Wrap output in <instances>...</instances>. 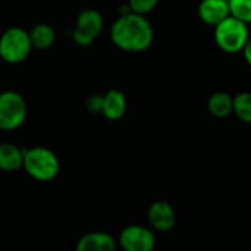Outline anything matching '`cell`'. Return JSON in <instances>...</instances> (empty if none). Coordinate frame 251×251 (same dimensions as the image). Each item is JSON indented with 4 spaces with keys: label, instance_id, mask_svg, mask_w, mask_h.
<instances>
[{
    "label": "cell",
    "instance_id": "cell-11",
    "mask_svg": "<svg viewBox=\"0 0 251 251\" xmlns=\"http://www.w3.org/2000/svg\"><path fill=\"white\" fill-rule=\"evenodd\" d=\"M126 96L121 90H109L103 94L101 115L109 121H119L126 113Z\"/></svg>",
    "mask_w": 251,
    "mask_h": 251
},
{
    "label": "cell",
    "instance_id": "cell-14",
    "mask_svg": "<svg viewBox=\"0 0 251 251\" xmlns=\"http://www.w3.org/2000/svg\"><path fill=\"white\" fill-rule=\"evenodd\" d=\"M28 32H29L32 49H35V50H47L56 41V31L53 29L51 25H49L46 22H40V24L34 25L31 28V31H28Z\"/></svg>",
    "mask_w": 251,
    "mask_h": 251
},
{
    "label": "cell",
    "instance_id": "cell-17",
    "mask_svg": "<svg viewBox=\"0 0 251 251\" xmlns=\"http://www.w3.org/2000/svg\"><path fill=\"white\" fill-rule=\"evenodd\" d=\"M126 3H128L132 13L147 16L149 13H151L157 7L159 0H128Z\"/></svg>",
    "mask_w": 251,
    "mask_h": 251
},
{
    "label": "cell",
    "instance_id": "cell-1",
    "mask_svg": "<svg viewBox=\"0 0 251 251\" xmlns=\"http://www.w3.org/2000/svg\"><path fill=\"white\" fill-rule=\"evenodd\" d=\"M113 46L126 53H141L150 49L154 40V29L147 16L137 13L119 15L110 26Z\"/></svg>",
    "mask_w": 251,
    "mask_h": 251
},
{
    "label": "cell",
    "instance_id": "cell-16",
    "mask_svg": "<svg viewBox=\"0 0 251 251\" xmlns=\"http://www.w3.org/2000/svg\"><path fill=\"white\" fill-rule=\"evenodd\" d=\"M231 16L243 21L244 24H251V0H228Z\"/></svg>",
    "mask_w": 251,
    "mask_h": 251
},
{
    "label": "cell",
    "instance_id": "cell-13",
    "mask_svg": "<svg viewBox=\"0 0 251 251\" xmlns=\"http://www.w3.org/2000/svg\"><path fill=\"white\" fill-rule=\"evenodd\" d=\"M207 110L213 118L225 119L234 112V97L225 91L213 93L207 100Z\"/></svg>",
    "mask_w": 251,
    "mask_h": 251
},
{
    "label": "cell",
    "instance_id": "cell-2",
    "mask_svg": "<svg viewBox=\"0 0 251 251\" xmlns=\"http://www.w3.org/2000/svg\"><path fill=\"white\" fill-rule=\"evenodd\" d=\"M25 172L38 182L53 181L60 172V160L56 153L43 146H34L24 149Z\"/></svg>",
    "mask_w": 251,
    "mask_h": 251
},
{
    "label": "cell",
    "instance_id": "cell-18",
    "mask_svg": "<svg viewBox=\"0 0 251 251\" xmlns=\"http://www.w3.org/2000/svg\"><path fill=\"white\" fill-rule=\"evenodd\" d=\"M87 109L90 113L101 115L103 109V96L101 94H91L87 100Z\"/></svg>",
    "mask_w": 251,
    "mask_h": 251
},
{
    "label": "cell",
    "instance_id": "cell-7",
    "mask_svg": "<svg viewBox=\"0 0 251 251\" xmlns=\"http://www.w3.org/2000/svg\"><path fill=\"white\" fill-rule=\"evenodd\" d=\"M118 246L122 251H154L156 234L143 225H128L121 231Z\"/></svg>",
    "mask_w": 251,
    "mask_h": 251
},
{
    "label": "cell",
    "instance_id": "cell-6",
    "mask_svg": "<svg viewBox=\"0 0 251 251\" xmlns=\"http://www.w3.org/2000/svg\"><path fill=\"white\" fill-rule=\"evenodd\" d=\"M104 29L103 15L93 7L81 10L76 16L75 26L72 29V40L79 47L91 46Z\"/></svg>",
    "mask_w": 251,
    "mask_h": 251
},
{
    "label": "cell",
    "instance_id": "cell-15",
    "mask_svg": "<svg viewBox=\"0 0 251 251\" xmlns=\"http://www.w3.org/2000/svg\"><path fill=\"white\" fill-rule=\"evenodd\" d=\"M241 122L251 125V93L243 91L234 97V112Z\"/></svg>",
    "mask_w": 251,
    "mask_h": 251
},
{
    "label": "cell",
    "instance_id": "cell-4",
    "mask_svg": "<svg viewBox=\"0 0 251 251\" xmlns=\"http://www.w3.org/2000/svg\"><path fill=\"white\" fill-rule=\"evenodd\" d=\"M32 51L29 32L21 26H10L0 35V59L9 65H19Z\"/></svg>",
    "mask_w": 251,
    "mask_h": 251
},
{
    "label": "cell",
    "instance_id": "cell-8",
    "mask_svg": "<svg viewBox=\"0 0 251 251\" xmlns=\"http://www.w3.org/2000/svg\"><path fill=\"white\" fill-rule=\"evenodd\" d=\"M147 221L153 231L169 232L174 229L176 224L175 209L169 201L165 200L153 201L147 209Z\"/></svg>",
    "mask_w": 251,
    "mask_h": 251
},
{
    "label": "cell",
    "instance_id": "cell-5",
    "mask_svg": "<svg viewBox=\"0 0 251 251\" xmlns=\"http://www.w3.org/2000/svg\"><path fill=\"white\" fill-rule=\"evenodd\" d=\"M28 115L26 101L22 94L13 90L0 93V131H15L21 128Z\"/></svg>",
    "mask_w": 251,
    "mask_h": 251
},
{
    "label": "cell",
    "instance_id": "cell-19",
    "mask_svg": "<svg viewBox=\"0 0 251 251\" xmlns=\"http://www.w3.org/2000/svg\"><path fill=\"white\" fill-rule=\"evenodd\" d=\"M243 56H244V60L251 66V35L249 41H247V44H246V47H244V50H243Z\"/></svg>",
    "mask_w": 251,
    "mask_h": 251
},
{
    "label": "cell",
    "instance_id": "cell-10",
    "mask_svg": "<svg viewBox=\"0 0 251 251\" xmlns=\"http://www.w3.org/2000/svg\"><path fill=\"white\" fill-rule=\"evenodd\" d=\"M75 251H118V241L109 232L94 231L76 241Z\"/></svg>",
    "mask_w": 251,
    "mask_h": 251
},
{
    "label": "cell",
    "instance_id": "cell-12",
    "mask_svg": "<svg viewBox=\"0 0 251 251\" xmlns=\"http://www.w3.org/2000/svg\"><path fill=\"white\" fill-rule=\"evenodd\" d=\"M24 165V150L12 143L0 144V171L1 172H16L22 169Z\"/></svg>",
    "mask_w": 251,
    "mask_h": 251
},
{
    "label": "cell",
    "instance_id": "cell-3",
    "mask_svg": "<svg viewBox=\"0 0 251 251\" xmlns=\"http://www.w3.org/2000/svg\"><path fill=\"white\" fill-rule=\"evenodd\" d=\"M213 37L219 50L228 54H237L243 53L250 38V29L247 24L229 15L215 26Z\"/></svg>",
    "mask_w": 251,
    "mask_h": 251
},
{
    "label": "cell",
    "instance_id": "cell-9",
    "mask_svg": "<svg viewBox=\"0 0 251 251\" xmlns=\"http://www.w3.org/2000/svg\"><path fill=\"white\" fill-rule=\"evenodd\" d=\"M228 0H201L199 4V18L203 24L216 26L229 16Z\"/></svg>",
    "mask_w": 251,
    "mask_h": 251
}]
</instances>
